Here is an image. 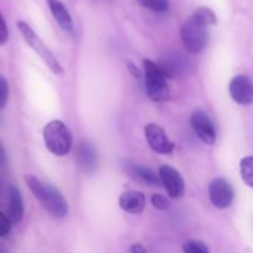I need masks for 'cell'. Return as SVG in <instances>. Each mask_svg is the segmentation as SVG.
<instances>
[{"label":"cell","instance_id":"1","mask_svg":"<svg viewBox=\"0 0 253 253\" xmlns=\"http://www.w3.org/2000/svg\"><path fill=\"white\" fill-rule=\"evenodd\" d=\"M27 187L30 188L32 194L35 195L40 204L56 219H64L68 214V204L57 188L53 185L42 183L35 175L25 177Z\"/></svg>","mask_w":253,"mask_h":253},{"label":"cell","instance_id":"2","mask_svg":"<svg viewBox=\"0 0 253 253\" xmlns=\"http://www.w3.org/2000/svg\"><path fill=\"white\" fill-rule=\"evenodd\" d=\"M43 140L47 150L54 156L68 155L73 145V136L66 124L59 120L49 121L43 127Z\"/></svg>","mask_w":253,"mask_h":253},{"label":"cell","instance_id":"3","mask_svg":"<svg viewBox=\"0 0 253 253\" xmlns=\"http://www.w3.org/2000/svg\"><path fill=\"white\" fill-rule=\"evenodd\" d=\"M145 69V88L146 94L152 101H166L169 98V86L167 77L161 71L160 66L151 59H143Z\"/></svg>","mask_w":253,"mask_h":253},{"label":"cell","instance_id":"4","mask_svg":"<svg viewBox=\"0 0 253 253\" xmlns=\"http://www.w3.org/2000/svg\"><path fill=\"white\" fill-rule=\"evenodd\" d=\"M16 26L17 29H19L21 36L24 37L25 42H26V43L29 44V46L31 47V48L34 49L40 57H41V59L46 63V66L48 67L54 74H57V76H62V74L64 73V71L63 68H62L61 63L57 61L54 54L47 48L46 44L41 41V39L37 36L36 32L31 29V26L25 21H17Z\"/></svg>","mask_w":253,"mask_h":253},{"label":"cell","instance_id":"5","mask_svg":"<svg viewBox=\"0 0 253 253\" xmlns=\"http://www.w3.org/2000/svg\"><path fill=\"white\" fill-rule=\"evenodd\" d=\"M180 37L184 48L190 53H200L204 51L209 40L208 27L190 16L180 27Z\"/></svg>","mask_w":253,"mask_h":253},{"label":"cell","instance_id":"6","mask_svg":"<svg viewBox=\"0 0 253 253\" xmlns=\"http://www.w3.org/2000/svg\"><path fill=\"white\" fill-rule=\"evenodd\" d=\"M157 64L160 66L161 71L167 77V79L182 77L184 74L190 73L194 69V64L188 57L175 51H168L163 53Z\"/></svg>","mask_w":253,"mask_h":253},{"label":"cell","instance_id":"7","mask_svg":"<svg viewBox=\"0 0 253 253\" xmlns=\"http://www.w3.org/2000/svg\"><path fill=\"white\" fill-rule=\"evenodd\" d=\"M209 198L216 209L224 210L231 207L235 199V192L231 183L225 178H215L209 184Z\"/></svg>","mask_w":253,"mask_h":253},{"label":"cell","instance_id":"8","mask_svg":"<svg viewBox=\"0 0 253 253\" xmlns=\"http://www.w3.org/2000/svg\"><path fill=\"white\" fill-rule=\"evenodd\" d=\"M190 126L200 141L207 145H214L216 141V130L212 120L205 111L200 109L193 111L190 116Z\"/></svg>","mask_w":253,"mask_h":253},{"label":"cell","instance_id":"9","mask_svg":"<svg viewBox=\"0 0 253 253\" xmlns=\"http://www.w3.org/2000/svg\"><path fill=\"white\" fill-rule=\"evenodd\" d=\"M145 137L151 150L160 155H170L174 150V143L169 140L166 131L157 124L145 126Z\"/></svg>","mask_w":253,"mask_h":253},{"label":"cell","instance_id":"10","mask_svg":"<svg viewBox=\"0 0 253 253\" xmlns=\"http://www.w3.org/2000/svg\"><path fill=\"white\" fill-rule=\"evenodd\" d=\"M160 179L165 189L167 190L168 195L173 199H178L184 194L185 183L182 174L169 165L161 166L158 169Z\"/></svg>","mask_w":253,"mask_h":253},{"label":"cell","instance_id":"11","mask_svg":"<svg viewBox=\"0 0 253 253\" xmlns=\"http://www.w3.org/2000/svg\"><path fill=\"white\" fill-rule=\"evenodd\" d=\"M229 91L232 100L240 105H251L253 103V82L247 76L234 77L229 84Z\"/></svg>","mask_w":253,"mask_h":253},{"label":"cell","instance_id":"12","mask_svg":"<svg viewBox=\"0 0 253 253\" xmlns=\"http://www.w3.org/2000/svg\"><path fill=\"white\" fill-rule=\"evenodd\" d=\"M77 162L79 168L86 174H91L96 170L99 163L98 152L90 141H81L77 148Z\"/></svg>","mask_w":253,"mask_h":253},{"label":"cell","instance_id":"13","mask_svg":"<svg viewBox=\"0 0 253 253\" xmlns=\"http://www.w3.org/2000/svg\"><path fill=\"white\" fill-rule=\"evenodd\" d=\"M119 205L121 209L130 214H141L145 210L146 198L143 193L136 190H128L123 193L119 198Z\"/></svg>","mask_w":253,"mask_h":253},{"label":"cell","instance_id":"14","mask_svg":"<svg viewBox=\"0 0 253 253\" xmlns=\"http://www.w3.org/2000/svg\"><path fill=\"white\" fill-rule=\"evenodd\" d=\"M9 197V207H7V216L12 224H19L24 217V200L21 192L16 185H10L7 190Z\"/></svg>","mask_w":253,"mask_h":253},{"label":"cell","instance_id":"15","mask_svg":"<svg viewBox=\"0 0 253 253\" xmlns=\"http://www.w3.org/2000/svg\"><path fill=\"white\" fill-rule=\"evenodd\" d=\"M126 170H127L128 174L132 178L141 180V182L143 183H147V184L153 185V187H160V185L162 184L160 179V174H157L155 170L146 167V166L136 165V163L130 165V163H128V165L126 166Z\"/></svg>","mask_w":253,"mask_h":253},{"label":"cell","instance_id":"16","mask_svg":"<svg viewBox=\"0 0 253 253\" xmlns=\"http://www.w3.org/2000/svg\"><path fill=\"white\" fill-rule=\"evenodd\" d=\"M48 4L49 10H51L52 15H53L54 20L57 24L67 32L73 31V20H72L71 14L64 6V4L59 0H46Z\"/></svg>","mask_w":253,"mask_h":253},{"label":"cell","instance_id":"17","mask_svg":"<svg viewBox=\"0 0 253 253\" xmlns=\"http://www.w3.org/2000/svg\"><path fill=\"white\" fill-rule=\"evenodd\" d=\"M192 16L194 17V19H197L199 22H202L203 25H205L207 27L214 26V25L217 24L216 15H215V12L212 11L210 7H207V6L198 7V9L193 12Z\"/></svg>","mask_w":253,"mask_h":253},{"label":"cell","instance_id":"18","mask_svg":"<svg viewBox=\"0 0 253 253\" xmlns=\"http://www.w3.org/2000/svg\"><path fill=\"white\" fill-rule=\"evenodd\" d=\"M240 172L242 180L249 187L253 188V156H247L240 162Z\"/></svg>","mask_w":253,"mask_h":253},{"label":"cell","instance_id":"19","mask_svg":"<svg viewBox=\"0 0 253 253\" xmlns=\"http://www.w3.org/2000/svg\"><path fill=\"white\" fill-rule=\"evenodd\" d=\"M141 6L155 12H165L169 7V0H136Z\"/></svg>","mask_w":253,"mask_h":253},{"label":"cell","instance_id":"20","mask_svg":"<svg viewBox=\"0 0 253 253\" xmlns=\"http://www.w3.org/2000/svg\"><path fill=\"white\" fill-rule=\"evenodd\" d=\"M183 253H210V250L199 240H188L183 244Z\"/></svg>","mask_w":253,"mask_h":253},{"label":"cell","instance_id":"21","mask_svg":"<svg viewBox=\"0 0 253 253\" xmlns=\"http://www.w3.org/2000/svg\"><path fill=\"white\" fill-rule=\"evenodd\" d=\"M9 83H7L6 78L0 74V109L5 108L9 100Z\"/></svg>","mask_w":253,"mask_h":253},{"label":"cell","instance_id":"22","mask_svg":"<svg viewBox=\"0 0 253 253\" xmlns=\"http://www.w3.org/2000/svg\"><path fill=\"white\" fill-rule=\"evenodd\" d=\"M11 226L12 222L10 221L9 216L2 211H0V237L7 236L11 231Z\"/></svg>","mask_w":253,"mask_h":253},{"label":"cell","instance_id":"23","mask_svg":"<svg viewBox=\"0 0 253 253\" xmlns=\"http://www.w3.org/2000/svg\"><path fill=\"white\" fill-rule=\"evenodd\" d=\"M151 203L157 210H168L169 209V202L167 198L161 194H153L151 198Z\"/></svg>","mask_w":253,"mask_h":253},{"label":"cell","instance_id":"24","mask_svg":"<svg viewBox=\"0 0 253 253\" xmlns=\"http://www.w3.org/2000/svg\"><path fill=\"white\" fill-rule=\"evenodd\" d=\"M7 40H9V30H7L6 21L0 11V46L6 43Z\"/></svg>","mask_w":253,"mask_h":253},{"label":"cell","instance_id":"25","mask_svg":"<svg viewBox=\"0 0 253 253\" xmlns=\"http://www.w3.org/2000/svg\"><path fill=\"white\" fill-rule=\"evenodd\" d=\"M6 161H7V155H6V151H5L4 145L0 142V167L6 165Z\"/></svg>","mask_w":253,"mask_h":253},{"label":"cell","instance_id":"26","mask_svg":"<svg viewBox=\"0 0 253 253\" xmlns=\"http://www.w3.org/2000/svg\"><path fill=\"white\" fill-rule=\"evenodd\" d=\"M127 69L131 72V74H132L133 77H136V78H140L141 77V72L138 71L137 67H136L132 62H127Z\"/></svg>","mask_w":253,"mask_h":253},{"label":"cell","instance_id":"27","mask_svg":"<svg viewBox=\"0 0 253 253\" xmlns=\"http://www.w3.org/2000/svg\"><path fill=\"white\" fill-rule=\"evenodd\" d=\"M131 253H148L147 250L140 244H135L131 246Z\"/></svg>","mask_w":253,"mask_h":253},{"label":"cell","instance_id":"28","mask_svg":"<svg viewBox=\"0 0 253 253\" xmlns=\"http://www.w3.org/2000/svg\"><path fill=\"white\" fill-rule=\"evenodd\" d=\"M0 253H7V251H6V250L4 249V247L0 246Z\"/></svg>","mask_w":253,"mask_h":253},{"label":"cell","instance_id":"29","mask_svg":"<svg viewBox=\"0 0 253 253\" xmlns=\"http://www.w3.org/2000/svg\"><path fill=\"white\" fill-rule=\"evenodd\" d=\"M0 204H1V193H0Z\"/></svg>","mask_w":253,"mask_h":253},{"label":"cell","instance_id":"30","mask_svg":"<svg viewBox=\"0 0 253 253\" xmlns=\"http://www.w3.org/2000/svg\"><path fill=\"white\" fill-rule=\"evenodd\" d=\"M1 183H2L1 182V178H0V188H1Z\"/></svg>","mask_w":253,"mask_h":253}]
</instances>
